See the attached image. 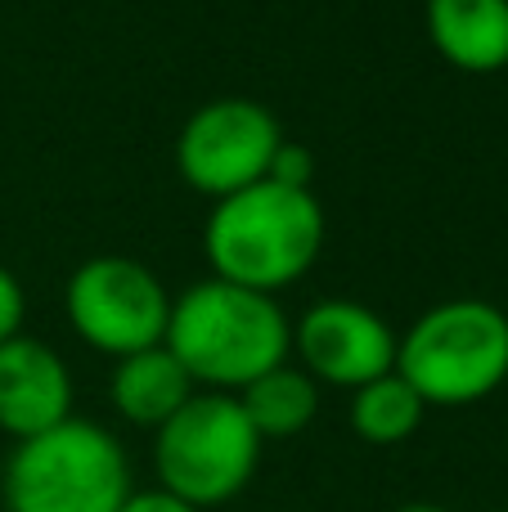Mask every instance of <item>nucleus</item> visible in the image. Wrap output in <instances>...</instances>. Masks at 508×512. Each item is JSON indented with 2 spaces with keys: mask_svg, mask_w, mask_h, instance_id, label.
<instances>
[{
  "mask_svg": "<svg viewBox=\"0 0 508 512\" xmlns=\"http://www.w3.org/2000/svg\"><path fill=\"white\" fill-rule=\"evenodd\" d=\"M324 207L311 189L279 180L230 194L212 207L203 230V252L216 279L275 297L315 265L324 248Z\"/></svg>",
  "mask_w": 508,
  "mask_h": 512,
  "instance_id": "nucleus-2",
  "label": "nucleus"
},
{
  "mask_svg": "<svg viewBox=\"0 0 508 512\" xmlns=\"http://www.w3.org/2000/svg\"><path fill=\"white\" fill-rule=\"evenodd\" d=\"M261 436L248 423L239 396L230 391H194L180 414L153 432V472L158 490L180 504L207 512L239 499L257 477Z\"/></svg>",
  "mask_w": 508,
  "mask_h": 512,
  "instance_id": "nucleus-5",
  "label": "nucleus"
},
{
  "mask_svg": "<svg viewBox=\"0 0 508 512\" xmlns=\"http://www.w3.org/2000/svg\"><path fill=\"white\" fill-rule=\"evenodd\" d=\"M68 306V324L77 337L95 351L135 355L162 346L171 319V297L158 283L149 265L131 261V256H95V261L77 265L63 292Z\"/></svg>",
  "mask_w": 508,
  "mask_h": 512,
  "instance_id": "nucleus-6",
  "label": "nucleus"
},
{
  "mask_svg": "<svg viewBox=\"0 0 508 512\" xmlns=\"http://www.w3.org/2000/svg\"><path fill=\"white\" fill-rule=\"evenodd\" d=\"M428 405L419 400V391L401 378V373H383V378L365 382V387L351 391V432L365 445H401L419 432Z\"/></svg>",
  "mask_w": 508,
  "mask_h": 512,
  "instance_id": "nucleus-13",
  "label": "nucleus"
},
{
  "mask_svg": "<svg viewBox=\"0 0 508 512\" xmlns=\"http://www.w3.org/2000/svg\"><path fill=\"white\" fill-rule=\"evenodd\" d=\"M122 512H198V508L180 504V499L167 495V490H135V495L122 504Z\"/></svg>",
  "mask_w": 508,
  "mask_h": 512,
  "instance_id": "nucleus-16",
  "label": "nucleus"
},
{
  "mask_svg": "<svg viewBox=\"0 0 508 512\" xmlns=\"http://www.w3.org/2000/svg\"><path fill=\"white\" fill-rule=\"evenodd\" d=\"M279 144H284V131L275 113L261 108L257 99H212L180 131L176 167L185 185L221 203V198L270 180Z\"/></svg>",
  "mask_w": 508,
  "mask_h": 512,
  "instance_id": "nucleus-7",
  "label": "nucleus"
},
{
  "mask_svg": "<svg viewBox=\"0 0 508 512\" xmlns=\"http://www.w3.org/2000/svg\"><path fill=\"white\" fill-rule=\"evenodd\" d=\"M396 512H455V508H441V504H401Z\"/></svg>",
  "mask_w": 508,
  "mask_h": 512,
  "instance_id": "nucleus-17",
  "label": "nucleus"
},
{
  "mask_svg": "<svg viewBox=\"0 0 508 512\" xmlns=\"http://www.w3.org/2000/svg\"><path fill=\"white\" fill-rule=\"evenodd\" d=\"M131 495V459L122 441L77 414L18 441L0 472L5 512H122Z\"/></svg>",
  "mask_w": 508,
  "mask_h": 512,
  "instance_id": "nucleus-3",
  "label": "nucleus"
},
{
  "mask_svg": "<svg viewBox=\"0 0 508 512\" xmlns=\"http://www.w3.org/2000/svg\"><path fill=\"white\" fill-rule=\"evenodd\" d=\"M194 396V378L180 369V360L167 346H149V351L122 355L108 378V400L131 427H149L158 432L171 414L185 409Z\"/></svg>",
  "mask_w": 508,
  "mask_h": 512,
  "instance_id": "nucleus-11",
  "label": "nucleus"
},
{
  "mask_svg": "<svg viewBox=\"0 0 508 512\" xmlns=\"http://www.w3.org/2000/svg\"><path fill=\"white\" fill-rule=\"evenodd\" d=\"M239 405L261 441H288V436L306 432L320 414V382L306 369L279 364L239 391Z\"/></svg>",
  "mask_w": 508,
  "mask_h": 512,
  "instance_id": "nucleus-12",
  "label": "nucleus"
},
{
  "mask_svg": "<svg viewBox=\"0 0 508 512\" xmlns=\"http://www.w3.org/2000/svg\"><path fill=\"white\" fill-rule=\"evenodd\" d=\"M504 512H508V508H504Z\"/></svg>",
  "mask_w": 508,
  "mask_h": 512,
  "instance_id": "nucleus-18",
  "label": "nucleus"
},
{
  "mask_svg": "<svg viewBox=\"0 0 508 512\" xmlns=\"http://www.w3.org/2000/svg\"><path fill=\"white\" fill-rule=\"evenodd\" d=\"M293 342L306 373L329 387L356 391L396 369V333L387 328V319L347 297L306 310L297 319Z\"/></svg>",
  "mask_w": 508,
  "mask_h": 512,
  "instance_id": "nucleus-8",
  "label": "nucleus"
},
{
  "mask_svg": "<svg viewBox=\"0 0 508 512\" xmlns=\"http://www.w3.org/2000/svg\"><path fill=\"white\" fill-rule=\"evenodd\" d=\"M311 176H315V158L306 144H279L275 162H270V180L279 185H293V189H311Z\"/></svg>",
  "mask_w": 508,
  "mask_h": 512,
  "instance_id": "nucleus-14",
  "label": "nucleus"
},
{
  "mask_svg": "<svg viewBox=\"0 0 508 512\" xmlns=\"http://www.w3.org/2000/svg\"><path fill=\"white\" fill-rule=\"evenodd\" d=\"M23 315H27L23 288H18V279L5 270V265H0V342L18 337V328H23Z\"/></svg>",
  "mask_w": 508,
  "mask_h": 512,
  "instance_id": "nucleus-15",
  "label": "nucleus"
},
{
  "mask_svg": "<svg viewBox=\"0 0 508 512\" xmlns=\"http://www.w3.org/2000/svg\"><path fill=\"white\" fill-rule=\"evenodd\" d=\"M72 418V378L59 351L36 337L0 342V432L18 441L50 432Z\"/></svg>",
  "mask_w": 508,
  "mask_h": 512,
  "instance_id": "nucleus-9",
  "label": "nucleus"
},
{
  "mask_svg": "<svg viewBox=\"0 0 508 512\" xmlns=\"http://www.w3.org/2000/svg\"><path fill=\"white\" fill-rule=\"evenodd\" d=\"M428 36L459 72L508 68V0H428Z\"/></svg>",
  "mask_w": 508,
  "mask_h": 512,
  "instance_id": "nucleus-10",
  "label": "nucleus"
},
{
  "mask_svg": "<svg viewBox=\"0 0 508 512\" xmlns=\"http://www.w3.org/2000/svg\"><path fill=\"white\" fill-rule=\"evenodd\" d=\"M162 346L180 360L194 387L239 396L248 382L288 360L293 328L275 297L225 279H207L171 301Z\"/></svg>",
  "mask_w": 508,
  "mask_h": 512,
  "instance_id": "nucleus-1",
  "label": "nucleus"
},
{
  "mask_svg": "<svg viewBox=\"0 0 508 512\" xmlns=\"http://www.w3.org/2000/svg\"><path fill=\"white\" fill-rule=\"evenodd\" d=\"M396 373L428 409H459L495 396L508 382V315L477 297L423 310L396 342Z\"/></svg>",
  "mask_w": 508,
  "mask_h": 512,
  "instance_id": "nucleus-4",
  "label": "nucleus"
}]
</instances>
